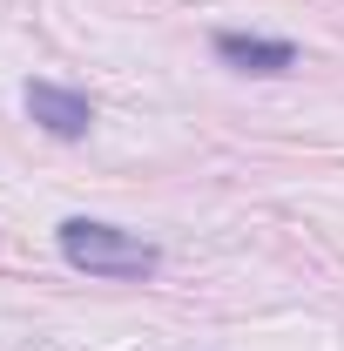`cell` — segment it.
Instances as JSON below:
<instances>
[{"instance_id": "6da1fadb", "label": "cell", "mask_w": 344, "mask_h": 351, "mask_svg": "<svg viewBox=\"0 0 344 351\" xmlns=\"http://www.w3.org/2000/svg\"><path fill=\"white\" fill-rule=\"evenodd\" d=\"M61 257L88 270V277H115V284H142L162 270V250L142 243L122 223H95V217H68L61 223Z\"/></svg>"}, {"instance_id": "7a4b0ae2", "label": "cell", "mask_w": 344, "mask_h": 351, "mask_svg": "<svg viewBox=\"0 0 344 351\" xmlns=\"http://www.w3.org/2000/svg\"><path fill=\"white\" fill-rule=\"evenodd\" d=\"M27 115L41 122L54 142H82L88 129H95V101H88L82 88H61V82H27Z\"/></svg>"}, {"instance_id": "3957f363", "label": "cell", "mask_w": 344, "mask_h": 351, "mask_svg": "<svg viewBox=\"0 0 344 351\" xmlns=\"http://www.w3.org/2000/svg\"><path fill=\"white\" fill-rule=\"evenodd\" d=\"M216 61H230L236 75H291V68H297V41H277V34H236V27H223V34H216Z\"/></svg>"}]
</instances>
